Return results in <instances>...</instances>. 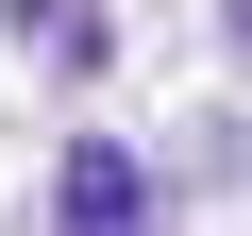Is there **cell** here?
<instances>
[{
    "mask_svg": "<svg viewBox=\"0 0 252 236\" xmlns=\"http://www.w3.org/2000/svg\"><path fill=\"white\" fill-rule=\"evenodd\" d=\"M219 17H235V51H252V0H219Z\"/></svg>",
    "mask_w": 252,
    "mask_h": 236,
    "instance_id": "3957f363",
    "label": "cell"
},
{
    "mask_svg": "<svg viewBox=\"0 0 252 236\" xmlns=\"http://www.w3.org/2000/svg\"><path fill=\"white\" fill-rule=\"evenodd\" d=\"M51 202H67V219H135V202H152V169L118 152V135H84V152L51 169Z\"/></svg>",
    "mask_w": 252,
    "mask_h": 236,
    "instance_id": "6da1fadb",
    "label": "cell"
},
{
    "mask_svg": "<svg viewBox=\"0 0 252 236\" xmlns=\"http://www.w3.org/2000/svg\"><path fill=\"white\" fill-rule=\"evenodd\" d=\"M0 17H17V34H34V17H67V0H0Z\"/></svg>",
    "mask_w": 252,
    "mask_h": 236,
    "instance_id": "7a4b0ae2",
    "label": "cell"
}]
</instances>
